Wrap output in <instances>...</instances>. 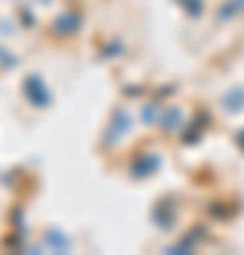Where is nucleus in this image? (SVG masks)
<instances>
[{"label":"nucleus","mask_w":244,"mask_h":255,"mask_svg":"<svg viewBox=\"0 0 244 255\" xmlns=\"http://www.w3.org/2000/svg\"><path fill=\"white\" fill-rule=\"evenodd\" d=\"M236 97H225V105L227 108H233V111H239V108H244V91H233Z\"/></svg>","instance_id":"nucleus-2"},{"label":"nucleus","mask_w":244,"mask_h":255,"mask_svg":"<svg viewBox=\"0 0 244 255\" xmlns=\"http://www.w3.org/2000/svg\"><path fill=\"white\" fill-rule=\"evenodd\" d=\"M227 3H230V6H225V9L219 11L222 17H233L236 11H244V0H227Z\"/></svg>","instance_id":"nucleus-1"}]
</instances>
